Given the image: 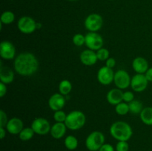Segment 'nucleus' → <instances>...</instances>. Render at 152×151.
Returning a JSON list of instances; mask_svg holds the SVG:
<instances>
[{"label": "nucleus", "mask_w": 152, "mask_h": 151, "mask_svg": "<svg viewBox=\"0 0 152 151\" xmlns=\"http://www.w3.org/2000/svg\"><path fill=\"white\" fill-rule=\"evenodd\" d=\"M132 68L137 73L145 74L149 68L148 61L141 56L136 57L132 62Z\"/></svg>", "instance_id": "17"}, {"label": "nucleus", "mask_w": 152, "mask_h": 151, "mask_svg": "<svg viewBox=\"0 0 152 151\" xmlns=\"http://www.w3.org/2000/svg\"><path fill=\"white\" fill-rule=\"evenodd\" d=\"M96 56H97L98 60L99 61H106L109 58V51L108 49L102 47L97 51H96Z\"/></svg>", "instance_id": "28"}, {"label": "nucleus", "mask_w": 152, "mask_h": 151, "mask_svg": "<svg viewBox=\"0 0 152 151\" xmlns=\"http://www.w3.org/2000/svg\"><path fill=\"white\" fill-rule=\"evenodd\" d=\"M73 43L77 47H82L86 43V36L81 33H77L73 36Z\"/></svg>", "instance_id": "27"}, {"label": "nucleus", "mask_w": 152, "mask_h": 151, "mask_svg": "<svg viewBox=\"0 0 152 151\" xmlns=\"http://www.w3.org/2000/svg\"><path fill=\"white\" fill-rule=\"evenodd\" d=\"M67 129L68 128L64 122H56L51 126L50 133L53 139H62L66 133Z\"/></svg>", "instance_id": "18"}, {"label": "nucleus", "mask_w": 152, "mask_h": 151, "mask_svg": "<svg viewBox=\"0 0 152 151\" xmlns=\"http://www.w3.org/2000/svg\"><path fill=\"white\" fill-rule=\"evenodd\" d=\"M69 1H76V0H69Z\"/></svg>", "instance_id": "39"}, {"label": "nucleus", "mask_w": 152, "mask_h": 151, "mask_svg": "<svg viewBox=\"0 0 152 151\" xmlns=\"http://www.w3.org/2000/svg\"><path fill=\"white\" fill-rule=\"evenodd\" d=\"M148 81L145 77V74L137 73L132 78L131 87L132 90L137 93L144 91L148 87Z\"/></svg>", "instance_id": "11"}, {"label": "nucleus", "mask_w": 152, "mask_h": 151, "mask_svg": "<svg viewBox=\"0 0 152 151\" xmlns=\"http://www.w3.org/2000/svg\"><path fill=\"white\" fill-rule=\"evenodd\" d=\"M36 21L30 16H25L21 17L17 22L19 30L24 34H31L37 29Z\"/></svg>", "instance_id": "7"}, {"label": "nucleus", "mask_w": 152, "mask_h": 151, "mask_svg": "<svg viewBox=\"0 0 152 151\" xmlns=\"http://www.w3.org/2000/svg\"><path fill=\"white\" fill-rule=\"evenodd\" d=\"M42 27V25L40 23H38V22H37V29H39L40 28H41Z\"/></svg>", "instance_id": "38"}, {"label": "nucleus", "mask_w": 152, "mask_h": 151, "mask_svg": "<svg viewBox=\"0 0 152 151\" xmlns=\"http://www.w3.org/2000/svg\"><path fill=\"white\" fill-rule=\"evenodd\" d=\"M106 99L111 105H117L123 101V92L119 88L110 90L106 95Z\"/></svg>", "instance_id": "16"}, {"label": "nucleus", "mask_w": 152, "mask_h": 151, "mask_svg": "<svg viewBox=\"0 0 152 151\" xmlns=\"http://www.w3.org/2000/svg\"><path fill=\"white\" fill-rule=\"evenodd\" d=\"M67 115L68 114L65 113L64 111L61 110H57L55 111L54 113H53V118H54L55 121L56 122H64L65 123V119L67 118Z\"/></svg>", "instance_id": "29"}, {"label": "nucleus", "mask_w": 152, "mask_h": 151, "mask_svg": "<svg viewBox=\"0 0 152 151\" xmlns=\"http://www.w3.org/2000/svg\"><path fill=\"white\" fill-rule=\"evenodd\" d=\"M64 144H65V147L68 150H74L78 147V139L74 136L69 135V136H66Z\"/></svg>", "instance_id": "22"}, {"label": "nucleus", "mask_w": 152, "mask_h": 151, "mask_svg": "<svg viewBox=\"0 0 152 151\" xmlns=\"http://www.w3.org/2000/svg\"><path fill=\"white\" fill-rule=\"evenodd\" d=\"M6 128L0 127V139H3L6 136Z\"/></svg>", "instance_id": "37"}, {"label": "nucleus", "mask_w": 152, "mask_h": 151, "mask_svg": "<svg viewBox=\"0 0 152 151\" xmlns=\"http://www.w3.org/2000/svg\"><path fill=\"white\" fill-rule=\"evenodd\" d=\"M115 111L118 115H125L130 112L129 110V104L126 102H120V104L117 105L115 106Z\"/></svg>", "instance_id": "26"}, {"label": "nucleus", "mask_w": 152, "mask_h": 151, "mask_svg": "<svg viewBox=\"0 0 152 151\" xmlns=\"http://www.w3.org/2000/svg\"><path fill=\"white\" fill-rule=\"evenodd\" d=\"M116 65V60L113 57H109L106 61H105V66H107L108 68H113L115 67Z\"/></svg>", "instance_id": "33"}, {"label": "nucleus", "mask_w": 152, "mask_h": 151, "mask_svg": "<svg viewBox=\"0 0 152 151\" xmlns=\"http://www.w3.org/2000/svg\"><path fill=\"white\" fill-rule=\"evenodd\" d=\"M110 134L114 139L119 141L128 142L133 135V130L129 123L123 121H117L110 127Z\"/></svg>", "instance_id": "2"}, {"label": "nucleus", "mask_w": 152, "mask_h": 151, "mask_svg": "<svg viewBox=\"0 0 152 151\" xmlns=\"http://www.w3.org/2000/svg\"><path fill=\"white\" fill-rule=\"evenodd\" d=\"M114 74L113 69L103 66L99 69L97 72V80L102 85H109L114 81Z\"/></svg>", "instance_id": "10"}, {"label": "nucleus", "mask_w": 152, "mask_h": 151, "mask_svg": "<svg viewBox=\"0 0 152 151\" xmlns=\"http://www.w3.org/2000/svg\"><path fill=\"white\" fill-rule=\"evenodd\" d=\"M65 105V97L61 93H54L48 99V106L53 111L61 110Z\"/></svg>", "instance_id": "13"}, {"label": "nucleus", "mask_w": 152, "mask_h": 151, "mask_svg": "<svg viewBox=\"0 0 152 151\" xmlns=\"http://www.w3.org/2000/svg\"><path fill=\"white\" fill-rule=\"evenodd\" d=\"M116 151H129V144L126 141H119L116 144Z\"/></svg>", "instance_id": "30"}, {"label": "nucleus", "mask_w": 152, "mask_h": 151, "mask_svg": "<svg viewBox=\"0 0 152 151\" xmlns=\"http://www.w3.org/2000/svg\"><path fill=\"white\" fill-rule=\"evenodd\" d=\"M98 151H115L114 147L111 144H104Z\"/></svg>", "instance_id": "34"}, {"label": "nucleus", "mask_w": 152, "mask_h": 151, "mask_svg": "<svg viewBox=\"0 0 152 151\" xmlns=\"http://www.w3.org/2000/svg\"><path fill=\"white\" fill-rule=\"evenodd\" d=\"M86 122V115L80 110H73L67 115L65 124L71 130H78L83 128Z\"/></svg>", "instance_id": "3"}, {"label": "nucleus", "mask_w": 152, "mask_h": 151, "mask_svg": "<svg viewBox=\"0 0 152 151\" xmlns=\"http://www.w3.org/2000/svg\"><path fill=\"white\" fill-rule=\"evenodd\" d=\"M80 59L82 64L86 66H93L98 61L96 52L89 49L82 52L80 56Z\"/></svg>", "instance_id": "14"}, {"label": "nucleus", "mask_w": 152, "mask_h": 151, "mask_svg": "<svg viewBox=\"0 0 152 151\" xmlns=\"http://www.w3.org/2000/svg\"><path fill=\"white\" fill-rule=\"evenodd\" d=\"M105 136L100 131H94L86 139V147L90 151H98L105 144Z\"/></svg>", "instance_id": "4"}, {"label": "nucleus", "mask_w": 152, "mask_h": 151, "mask_svg": "<svg viewBox=\"0 0 152 151\" xmlns=\"http://www.w3.org/2000/svg\"><path fill=\"white\" fill-rule=\"evenodd\" d=\"M129 110L133 114H140L142 110H143V105L142 103L139 100H133L129 103Z\"/></svg>", "instance_id": "24"}, {"label": "nucleus", "mask_w": 152, "mask_h": 151, "mask_svg": "<svg viewBox=\"0 0 152 151\" xmlns=\"http://www.w3.org/2000/svg\"><path fill=\"white\" fill-rule=\"evenodd\" d=\"M132 78L127 71L125 70H119L114 74V83L116 87L120 90H124L131 86Z\"/></svg>", "instance_id": "9"}, {"label": "nucleus", "mask_w": 152, "mask_h": 151, "mask_svg": "<svg viewBox=\"0 0 152 151\" xmlns=\"http://www.w3.org/2000/svg\"><path fill=\"white\" fill-rule=\"evenodd\" d=\"M9 120H7V115L3 110H0V127H5Z\"/></svg>", "instance_id": "31"}, {"label": "nucleus", "mask_w": 152, "mask_h": 151, "mask_svg": "<svg viewBox=\"0 0 152 151\" xmlns=\"http://www.w3.org/2000/svg\"><path fill=\"white\" fill-rule=\"evenodd\" d=\"M133 100H134V95L132 92L126 91L125 93H123V101L129 104Z\"/></svg>", "instance_id": "32"}, {"label": "nucleus", "mask_w": 152, "mask_h": 151, "mask_svg": "<svg viewBox=\"0 0 152 151\" xmlns=\"http://www.w3.org/2000/svg\"><path fill=\"white\" fill-rule=\"evenodd\" d=\"M0 56L3 59L11 60L16 58V48L13 43L2 41L0 44Z\"/></svg>", "instance_id": "12"}, {"label": "nucleus", "mask_w": 152, "mask_h": 151, "mask_svg": "<svg viewBox=\"0 0 152 151\" xmlns=\"http://www.w3.org/2000/svg\"><path fill=\"white\" fill-rule=\"evenodd\" d=\"M39 61L33 53L29 52L21 53L16 56L13 62L15 71L22 76H31L39 69Z\"/></svg>", "instance_id": "1"}, {"label": "nucleus", "mask_w": 152, "mask_h": 151, "mask_svg": "<svg viewBox=\"0 0 152 151\" xmlns=\"http://www.w3.org/2000/svg\"><path fill=\"white\" fill-rule=\"evenodd\" d=\"M72 90V84L68 79H64L60 81L59 84V91L63 96H67Z\"/></svg>", "instance_id": "21"}, {"label": "nucleus", "mask_w": 152, "mask_h": 151, "mask_svg": "<svg viewBox=\"0 0 152 151\" xmlns=\"http://www.w3.org/2000/svg\"><path fill=\"white\" fill-rule=\"evenodd\" d=\"M6 130L12 135H19L24 128V123L22 119L16 117L10 118L5 127Z\"/></svg>", "instance_id": "15"}, {"label": "nucleus", "mask_w": 152, "mask_h": 151, "mask_svg": "<svg viewBox=\"0 0 152 151\" xmlns=\"http://www.w3.org/2000/svg\"><path fill=\"white\" fill-rule=\"evenodd\" d=\"M14 79V73L8 67L2 66L0 68V81L5 84H10Z\"/></svg>", "instance_id": "19"}, {"label": "nucleus", "mask_w": 152, "mask_h": 151, "mask_svg": "<svg viewBox=\"0 0 152 151\" xmlns=\"http://www.w3.org/2000/svg\"><path fill=\"white\" fill-rule=\"evenodd\" d=\"M0 19H1V23H2L3 25H10L14 22L15 15L12 11L7 10L3 12Z\"/></svg>", "instance_id": "25"}, {"label": "nucleus", "mask_w": 152, "mask_h": 151, "mask_svg": "<svg viewBox=\"0 0 152 151\" xmlns=\"http://www.w3.org/2000/svg\"><path fill=\"white\" fill-rule=\"evenodd\" d=\"M31 127L34 130L36 134L45 136L50 133L51 126H50V122L46 118L39 117V118H36L32 121Z\"/></svg>", "instance_id": "8"}, {"label": "nucleus", "mask_w": 152, "mask_h": 151, "mask_svg": "<svg viewBox=\"0 0 152 151\" xmlns=\"http://www.w3.org/2000/svg\"><path fill=\"white\" fill-rule=\"evenodd\" d=\"M145 76L148 81H152V68H148V70L145 72Z\"/></svg>", "instance_id": "36"}, {"label": "nucleus", "mask_w": 152, "mask_h": 151, "mask_svg": "<svg viewBox=\"0 0 152 151\" xmlns=\"http://www.w3.org/2000/svg\"><path fill=\"white\" fill-rule=\"evenodd\" d=\"M34 134L35 133L31 127H24L22 131L19 133V137L23 142H27L31 140L34 137Z\"/></svg>", "instance_id": "23"}, {"label": "nucleus", "mask_w": 152, "mask_h": 151, "mask_svg": "<svg viewBox=\"0 0 152 151\" xmlns=\"http://www.w3.org/2000/svg\"><path fill=\"white\" fill-rule=\"evenodd\" d=\"M85 44L89 50L97 51L103 46V38L97 32H89L86 35Z\"/></svg>", "instance_id": "6"}, {"label": "nucleus", "mask_w": 152, "mask_h": 151, "mask_svg": "<svg viewBox=\"0 0 152 151\" xmlns=\"http://www.w3.org/2000/svg\"><path fill=\"white\" fill-rule=\"evenodd\" d=\"M140 118L142 123L148 126H152V107H147L143 108L140 114Z\"/></svg>", "instance_id": "20"}, {"label": "nucleus", "mask_w": 152, "mask_h": 151, "mask_svg": "<svg viewBox=\"0 0 152 151\" xmlns=\"http://www.w3.org/2000/svg\"><path fill=\"white\" fill-rule=\"evenodd\" d=\"M7 84L2 82H0V97L3 98L7 93Z\"/></svg>", "instance_id": "35"}, {"label": "nucleus", "mask_w": 152, "mask_h": 151, "mask_svg": "<svg viewBox=\"0 0 152 151\" xmlns=\"http://www.w3.org/2000/svg\"><path fill=\"white\" fill-rule=\"evenodd\" d=\"M103 25L102 17L98 13H91L86 18L84 26L89 32H97Z\"/></svg>", "instance_id": "5"}]
</instances>
